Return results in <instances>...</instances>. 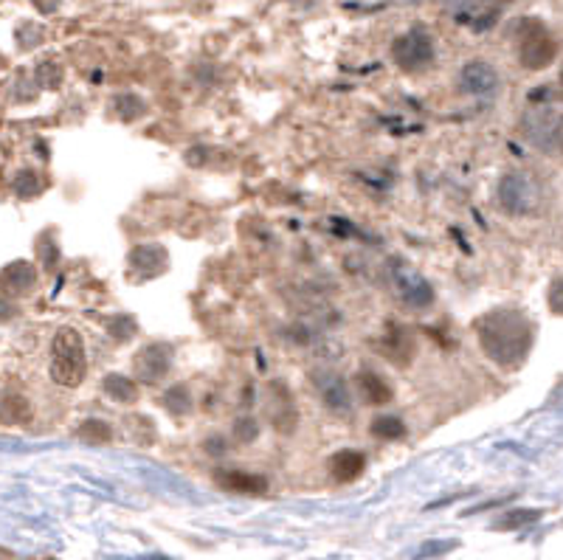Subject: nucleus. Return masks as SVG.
I'll list each match as a JSON object with an SVG mask.
<instances>
[{
    "label": "nucleus",
    "mask_w": 563,
    "mask_h": 560,
    "mask_svg": "<svg viewBox=\"0 0 563 560\" xmlns=\"http://www.w3.org/2000/svg\"><path fill=\"white\" fill-rule=\"evenodd\" d=\"M459 85L465 93H473V96H488L493 90H499L501 85V76L499 71L490 65V63H484V60H473L462 68L459 73Z\"/></svg>",
    "instance_id": "9"
},
{
    "label": "nucleus",
    "mask_w": 563,
    "mask_h": 560,
    "mask_svg": "<svg viewBox=\"0 0 563 560\" xmlns=\"http://www.w3.org/2000/svg\"><path fill=\"white\" fill-rule=\"evenodd\" d=\"M538 515H541L538 510L508 513V515H504V521H499V530H513V527H521V524H530V521H535Z\"/></svg>",
    "instance_id": "24"
},
{
    "label": "nucleus",
    "mask_w": 563,
    "mask_h": 560,
    "mask_svg": "<svg viewBox=\"0 0 563 560\" xmlns=\"http://www.w3.org/2000/svg\"><path fill=\"white\" fill-rule=\"evenodd\" d=\"M12 189H14L17 198L31 200V198H37L43 191V181H40V175H37L34 169H21L14 175V181H12Z\"/></svg>",
    "instance_id": "19"
},
{
    "label": "nucleus",
    "mask_w": 563,
    "mask_h": 560,
    "mask_svg": "<svg viewBox=\"0 0 563 560\" xmlns=\"http://www.w3.org/2000/svg\"><path fill=\"white\" fill-rule=\"evenodd\" d=\"M496 195H499V206L513 217L530 215L538 206V186L533 183V178L524 175V172H508V175L499 181Z\"/></svg>",
    "instance_id": "6"
},
{
    "label": "nucleus",
    "mask_w": 563,
    "mask_h": 560,
    "mask_svg": "<svg viewBox=\"0 0 563 560\" xmlns=\"http://www.w3.org/2000/svg\"><path fill=\"white\" fill-rule=\"evenodd\" d=\"M434 37L425 26H412L392 43V60L403 71H422L434 63Z\"/></svg>",
    "instance_id": "4"
},
{
    "label": "nucleus",
    "mask_w": 563,
    "mask_h": 560,
    "mask_svg": "<svg viewBox=\"0 0 563 560\" xmlns=\"http://www.w3.org/2000/svg\"><path fill=\"white\" fill-rule=\"evenodd\" d=\"M547 301H550V310H552L555 316H563V276H558V279L550 284Z\"/></svg>",
    "instance_id": "27"
},
{
    "label": "nucleus",
    "mask_w": 563,
    "mask_h": 560,
    "mask_svg": "<svg viewBox=\"0 0 563 560\" xmlns=\"http://www.w3.org/2000/svg\"><path fill=\"white\" fill-rule=\"evenodd\" d=\"M37 82H40L43 88H60V82H63V68L56 65V63H51V60L40 63V65H37Z\"/></svg>",
    "instance_id": "22"
},
{
    "label": "nucleus",
    "mask_w": 563,
    "mask_h": 560,
    "mask_svg": "<svg viewBox=\"0 0 563 560\" xmlns=\"http://www.w3.org/2000/svg\"><path fill=\"white\" fill-rule=\"evenodd\" d=\"M172 369V350L166 344H147L144 350L132 358V372L144 383H158Z\"/></svg>",
    "instance_id": "7"
},
{
    "label": "nucleus",
    "mask_w": 563,
    "mask_h": 560,
    "mask_svg": "<svg viewBox=\"0 0 563 560\" xmlns=\"http://www.w3.org/2000/svg\"><path fill=\"white\" fill-rule=\"evenodd\" d=\"M113 110L122 115L124 122H132V119H139V115H144V102L139 99V96H132V93H124L115 99Z\"/></svg>",
    "instance_id": "21"
},
{
    "label": "nucleus",
    "mask_w": 563,
    "mask_h": 560,
    "mask_svg": "<svg viewBox=\"0 0 563 560\" xmlns=\"http://www.w3.org/2000/svg\"><path fill=\"white\" fill-rule=\"evenodd\" d=\"M476 335L484 355L504 369H513L533 350L535 327L521 310L504 307V310H490L476 321Z\"/></svg>",
    "instance_id": "1"
},
{
    "label": "nucleus",
    "mask_w": 563,
    "mask_h": 560,
    "mask_svg": "<svg viewBox=\"0 0 563 560\" xmlns=\"http://www.w3.org/2000/svg\"><path fill=\"white\" fill-rule=\"evenodd\" d=\"M257 434H260L257 420H251V417L237 420V426H235V439H237V442H254Z\"/></svg>",
    "instance_id": "26"
},
{
    "label": "nucleus",
    "mask_w": 563,
    "mask_h": 560,
    "mask_svg": "<svg viewBox=\"0 0 563 560\" xmlns=\"http://www.w3.org/2000/svg\"><path fill=\"white\" fill-rule=\"evenodd\" d=\"M400 299L412 307V310H425L434 301V291L431 284L420 279V276H405L400 282Z\"/></svg>",
    "instance_id": "16"
},
{
    "label": "nucleus",
    "mask_w": 563,
    "mask_h": 560,
    "mask_svg": "<svg viewBox=\"0 0 563 560\" xmlns=\"http://www.w3.org/2000/svg\"><path fill=\"white\" fill-rule=\"evenodd\" d=\"M558 149H560V152H563V135H560V147H558Z\"/></svg>",
    "instance_id": "31"
},
{
    "label": "nucleus",
    "mask_w": 563,
    "mask_h": 560,
    "mask_svg": "<svg viewBox=\"0 0 563 560\" xmlns=\"http://www.w3.org/2000/svg\"><path fill=\"white\" fill-rule=\"evenodd\" d=\"M313 386L319 389L324 405L333 414H349L353 412V395L341 375L336 372H313Z\"/></svg>",
    "instance_id": "8"
},
{
    "label": "nucleus",
    "mask_w": 563,
    "mask_h": 560,
    "mask_svg": "<svg viewBox=\"0 0 563 560\" xmlns=\"http://www.w3.org/2000/svg\"><path fill=\"white\" fill-rule=\"evenodd\" d=\"M279 395H270L268 400V414L270 420H274V426L279 431H290L296 426V409H294V400H290V395L285 392V386L277 383Z\"/></svg>",
    "instance_id": "14"
},
{
    "label": "nucleus",
    "mask_w": 563,
    "mask_h": 560,
    "mask_svg": "<svg viewBox=\"0 0 563 560\" xmlns=\"http://www.w3.org/2000/svg\"><path fill=\"white\" fill-rule=\"evenodd\" d=\"M130 267L135 270V279H152L166 267V250L161 245H139L130 254Z\"/></svg>",
    "instance_id": "10"
},
{
    "label": "nucleus",
    "mask_w": 563,
    "mask_h": 560,
    "mask_svg": "<svg viewBox=\"0 0 563 560\" xmlns=\"http://www.w3.org/2000/svg\"><path fill=\"white\" fill-rule=\"evenodd\" d=\"M80 437H88L90 442H107L110 439V428L105 426L102 420H88L82 426V431H80Z\"/></svg>",
    "instance_id": "25"
},
{
    "label": "nucleus",
    "mask_w": 563,
    "mask_h": 560,
    "mask_svg": "<svg viewBox=\"0 0 563 560\" xmlns=\"http://www.w3.org/2000/svg\"><path fill=\"white\" fill-rule=\"evenodd\" d=\"M102 389L115 403H135L139 400V383H135L132 378H127V375H115V372L107 375L105 383H102Z\"/></svg>",
    "instance_id": "17"
},
{
    "label": "nucleus",
    "mask_w": 563,
    "mask_h": 560,
    "mask_svg": "<svg viewBox=\"0 0 563 560\" xmlns=\"http://www.w3.org/2000/svg\"><path fill=\"white\" fill-rule=\"evenodd\" d=\"M215 481L223 490L231 493H248V496H260L268 490V481L257 473H245V471H218Z\"/></svg>",
    "instance_id": "12"
},
{
    "label": "nucleus",
    "mask_w": 563,
    "mask_h": 560,
    "mask_svg": "<svg viewBox=\"0 0 563 560\" xmlns=\"http://www.w3.org/2000/svg\"><path fill=\"white\" fill-rule=\"evenodd\" d=\"M521 132L535 149L552 152L560 147L563 135V115L552 107H533L521 115Z\"/></svg>",
    "instance_id": "5"
},
{
    "label": "nucleus",
    "mask_w": 563,
    "mask_h": 560,
    "mask_svg": "<svg viewBox=\"0 0 563 560\" xmlns=\"http://www.w3.org/2000/svg\"><path fill=\"white\" fill-rule=\"evenodd\" d=\"M88 372V355H85V341L73 327H63L56 330L51 344V380L65 389H76Z\"/></svg>",
    "instance_id": "2"
},
{
    "label": "nucleus",
    "mask_w": 563,
    "mask_h": 560,
    "mask_svg": "<svg viewBox=\"0 0 563 560\" xmlns=\"http://www.w3.org/2000/svg\"><path fill=\"white\" fill-rule=\"evenodd\" d=\"M40 257L46 259V267H48V270H51L56 262H60V250H56V245H54L51 237H43V240H40Z\"/></svg>",
    "instance_id": "28"
},
{
    "label": "nucleus",
    "mask_w": 563,
    "mask_h": 560,
    "mask_svg": "<svg viewBox=\"0 0 563 560\" xmlns=\"http://www.w3.org/2000/svg\"><path fill=\"white\" fill-rule=\"evenodd\" d=\"M392 4H397V6H417L420 0H392Z\"/></svg>",
    "instance_id": "30"
},
{
    "label": "nucleus",
    "mask_w": 563,
    "mask_h": 560,
    "mask_svg": "<svg viewBox=\"0 0 563 560\" xmlns=\"http://www.w3.org/2000/svg\"><path fill=\"white\" fill-rule=\"evenodd\" d=\"M366 468V456L361 451H338L333 459H329V473H333L336 481L341 485H349V481H355Z\"/></svg>",
    "instance_id": "13"
},
{
    "label": "nucleus",
    "mask_w": 563,
    "mask_h": 560,
    "mask_svg": "<svg viewBox=\"0 0 563 560\" xmlns=\"http://www.w3.org/2000/svg\"><path fill=\"white\" fill-rule=\"evenodd\" d=\"M560 88H563V73H560Z\"/></svg>",
    "instance_id": "32"
},
{
    "label": "nucleus",
    "mask_w": 563,
    "mask_h": 560,
    "mask_svg": "<svg viewBox=\"0 0 563 560\" xmlns=\"http://www.w3.org/2000/svg\"><path fill=\"white\" fill-rule=\"evenodd\" d=\"M34 6L43 14H51V12H56V6H60V0H34Z\"/></svg>",
    "instance_id": "29"
},
{
    "label": "nucleus",
    "mask_w": 563,
    "mask_h": 560,
    "mask_svg": "<svg viewBox=\"0 0 563 560\" xmlns=\"http://www.w3.org/2000/svg\"><path fill=\"white\" fill-rule=\"evenodd\" d=\"M4 291L9 296H23V293H31L34 291V284H37V270L31 262H23V259H17L12 265L4 267Z\"/></svg>",
    "instance_id": "11"
},
{
    "label": "nucleus",
    "mask_w": 563,
    "mask_h": 560,
    "mask_svg": "<svg viewBox=\"0 0 563 560\" xmlns=\"http://www.w3.org/2000/svg\"><path fill=\"white\" fill-rule=\"evenodd\" d=\"M372 434L378 439H403L405 437V422L395 414H380L372 420Z\"/></svg>",
    "instance_id": "20"
},
{
    "label": "nucleus",
    "mask_w": 563,
    "mask_h": 560,
    "mask_svg": "<svg viewBox=\"0 0 563 560\" xmlns=\"http://www.w3.org/2000/svg\"><path fill=\"white\" fill-rule=\"evenodd\" d=\"M355 383H358V392H361V397H363L366 403L383 405V403H389V400H392V386L386 383L378 372L363 369V372H358Z\"/></svg>",
    "instance_id": "15"
},
{
    "label": "nucleus",
    "mask_w": 563,
    "mask_h": 560,
    "mask_svg": "<svg viewBox=\"0 0 563 560\" xmlns=\"http://www.w3.org/2000/svg\"><path fill=\"white\" fill-rule=\"evenodd\" d=\"M135 330H139V324H135L130 316H115V318L110 321V335H113L115 341H130V338L135 335Z\"/></svg>",
    "instance_id": "23"
},
{
    "label": "nucleus",
    "mask_w": 563,
    "mask_h": 560,
    "mask_svg": "<svg viewBox=\"0 0 563 560\" xmlns=\"http://www.w3.org/2000/svg\"><path fill=\"white\" fill-rule=\"evenodd\" d=\"M161 403H164V409L172 417H186L192 412V395H189L186 386H181V383L172 386V389L161 397Z\"/></svg>",
    "instance_id": "18"
},
{
    "label": "nucleus",
    "mask_w": 563,
    "mask_h": 560,
    "mask_svg": "<svg viewBox=\"0 0 563 560\" xmlns=\"http://www.w3.org/2000/svg\"><path fill=\"white\" fill-rule=\"evenodd\" d=\"M558 56V43L550 34V29L538 21H521L518 26V60L524 68L541 71L552 65Z\"/></svg>",
    "instance_id": "3"
}]
</instances>
